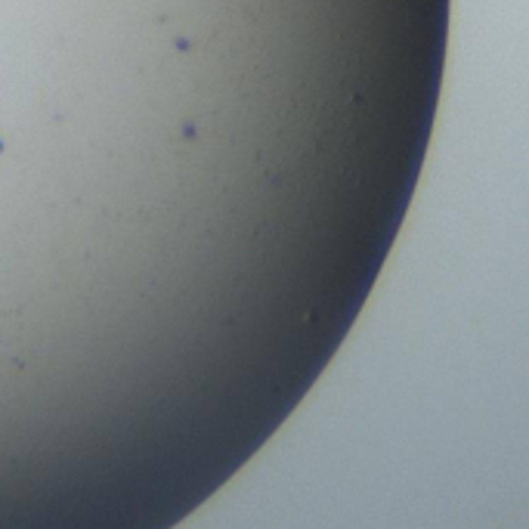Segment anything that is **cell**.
<instances>
[{"label":"cell","mask_w":529,"mask_h":529,"mask_svg":"<svg viewBox=\"0 0 529 529\" xmlns=\"http://www.w3.org/2000/svg\"><path fill=\"white\" fill-rule=\"evenodd\" d=\"M0 149H4V139H0Z\"/></svg>","instance_id":"obj_1"}]
</instances>
